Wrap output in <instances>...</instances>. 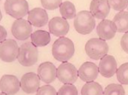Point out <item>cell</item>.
I'll return each instance as SVG.
<instances>
[{
  "label": "cell",
  "instance_id": "cell-31",
  "mask_svg": "<svg viewBox=\"0 0 128 95\" xmlns=\"http://www.w3.org/2000/svg\"><path fill=\"white\" fill-rule=\"evenodd\" d=\"M127 8H128V7H127Z\"/></svg>",
  "mask_w": 128,
  "mask_h": 95
},
{
  "label": "cell",
  "instance_id": "cell-23",
  "mask_svg": "<svg viewBox=\"0 0 128 95\" xmlns=\"http://www.w3.org/2000/svg\"><path fill=\"white\" fill-rule=\"evenodd\" d=\"M104 95H125V89L120 84H110L105 88Z\"/></svg>",
  "mask_w": 128,
  "mask_h": 95
},
{
  "label": "cell",
  "instance_id": "cell-5",
  "mask_svg": "<svg viewBox=\"0 0 128 95\" xmlns=\"http://www.w3.org/2000/svg\"><path fill=\"white\" fill-rule=\"evenodd\" d=\"M6 14L16 20H20L29 14V4L26 0H7L4 3Z\"/></svg>",
  "mask_w": 128,
  "mask_h": 95
},
{
  "label": "cell",
  "instance_id": "cell-9",
  "mask_svg": "<svg viewBox=\"0 0 128 95\" xmlns=\"http://www.w3.org/2000/svg\"><path fill=\"white\" fill-rule=\"evenodd\" d=\"M21 88V83L16 76L4 75L0 81V90L1 92L8 95H14Z\"/></svg>",
  "mask_w": 128,
  "mask_h": 95
},
{
  "label": "cell",
  "instance_id": "cell-17",
  "mask_svg": "<svg viewBox=\"0 0 128 95\" xmlns=\"http://www.w3.org/2000/svg\"><path fill=\"white\" fill-rule=\"evenodd\" d=\"M27 20L33 26L42 27L48 23V16L45 10L41 8H35L29 11Z\"/></svg>",
  "mask_w": 128,
  "mask_h": 95
},
{
  "label": "cell",
  "instance_id": "cell-28",
  "mask_svg": "<svg viewBox=\"0 0 128 95\" xmlns=\"http://www.w3.org/2000/svg\"><path fill=\"white\" fill-rule=\"evenodd\" d=\"M120 45L122 49L126 53L128 54V32L125 33L120 40Z\"/></svg>",
  "mask_w": 128,
  "mask_h": 95
},
{
  "label": "cell",
  "instance_id": "cell-12",
  "mask_svg": "<svg viewBox=\"0 0 128 95\" xmlns=\"http://www.w3.org/2000/svg\"><path fill=\"white\" fill-rule=\"evenodd\" d=\"M38 75L43 82L51 83L54 82L57 77V69L51 62H44L38 66Z\"/></svg>",
  "mask_w": 128,
  "mask_h": 95
},
{
  "label": "cell",
  "instance_id": "cell-4",
  "mask_svg": "<svg viewBox=\"0 0 128 95\" xmlns=\"http://www.w3.org/2000/svg\"><path fill=\"white\" fill-rule=\"evenodd\" d=\"M85 51L91 59L98 60L107 55L109 46L104 40L100 38H92L86 42Z\"/></svg>",
  "mask_w": 128,
  "mask_h": 95
},
{
  "label": "cell",
  "instance_id": "cell-7",
  "mask_svg": "<svg viewBox=\"0 0 128 95\" xmlns=\"http://www.w3.org/2000/svg\"><path fill=\"white\" fill-rule=\"evenodd\" d=\"M57 77L64 84H74L77 80L78 70L74 64L64 62L57 68Z\"/></svg>",
  "mask_w": 128,
  "mask_h": 95
},
{
  "label": "cell",
  "instance_id": "cell-27",
  "mask_svg": "<svg viewBox=\"0 0 128 95\" xmlns=\"http://www.w3.org/2000/svg\"><path fill=\"white\" fill-rule=\"evenodd\" d=\"M36 95H58V92L54 87L50 85H45L39 88Z\"/></svg>",
  "mask_w": 128,
  "mask_h": 95
},
{
  "label": "cell",
  "instance_id": "cell-1",
  "mask_svg": "<svg viewBox=\"0 0 128 95\" xmlns=\"http://www.w3.org/2000/svg\"><path fill=\"white\" fill-rule=\"evenodd\" d=\"M75 54V46L70 38H58L54 42L52 47V54L58 61L63 63L67 62Z\"/></svg>",
  "mask_w": 128,
  "mask_h": 95
},
{
  "label": "cell",
  "instance_id": "cell-25",
  "mask_svg": "<svg viewBox=\"0 0 128 95\" xmlns=\"http://www.w3.org/2000/svg\"><path fill=\"white\" fill-rule=\"evenodd\" d=\"M110 6L117 11H124L126 8L128 7L127 0H110Z\"/></svg>",
  "mask_w": 128,
  "mask_h": 95
},
{
  "label": "cell",
  "instance_id": "cell-13",
  "mask_svg": "<svg viewBox=\"0 0 128 95\" xmlns=\"http://www.w3.org/2000/svg\"><path fill=\"white\" fill-rule=\"evenodd\" d=\"M48 28L53 35L62 38L69 32L70 25L66 19L61 17H54L49 20Z\"/></svg>",
  "mask_w": 128,
  "mask_h": 95
},
{
  "label": "cell",
  "instance_id": "cell-24",
  "mask_svg": "<svg viewBox=\"0 0 128 95\" xmlns=\"http://www.w3.org/2000/svg\"><path fill=\"white\" fill-rule=\"evenodd\" d=\"M58 95H78V92L73 84H64L58 91Z\"/></svg>",
  "mask_w": 128,
  "mask_h": 95
},
{
  "label": "cell",
  "instance_id": "cell-26",
  "mask_svg": "<svg viewBox=\"0 0 128 95\" xmlns=\"http://www.w3.org/2000/svg\"><path fill=\"white\" fill-rule=\"evenodd\" d=\"M63 2L61 0H42L41 4L45 10H54L57 8L60 7Z\"/></svg>",
  "mask_w": 128,
  "mask_h": 95
},
{
  "label": "cell",
  "instance_id": "cell-2",
  "mask_svg": "<svg viewBox=\"0 0 128 95\" xmlns=\"http://www.w3.org/2000/svg\"><path fill=\"white\" fill-rule=\"evenodd\" d=\"M96 22L94 17L90 11L82 10L76 14V16L74 19V27L78 33L82 35H88L91 33L94 29Z\"/></svg>",
  "mask_w": 128,
  "mask_h": 95
},
{
  "label": "cell",
  "instance_id": "cell-16",
  "mask_svg": "<svg viewBox=\"0 0 128 95\" xmlns=\"http://www.w3.org/2000/svg\"><path fill=\"white\" fill-rule=\"evenodd\" d=\"M98 72V67L94 63L85 62L78 70V76L83 82H90L97 78Z\"/></svg>",
  "mask_w": 128,
  "mask_h": 95
},
{
  "label": "cell",
  "instance_id": "cell-22",
  "mask_svg": "<svg viewBox=\"0 0 128 95\" xmlns=\"http://www.w3.org/2000/svg\"><path fill=\"white\" fill-rule=\"evenodd\" d=\"M117 80L121 83L128 85V62L122 64L117 69L116 71Z\"/></svg>",
  "mask_w": 128,
  "mask_h": 95
},
{
  "label": "cell",
  "instance_id": "cell-18",
  "mask_svg": "<svg viewBox=\"0 0 128 95\" xmlns=\"http://www.w3.org/2000/svg\"><path fill=\"white\" fill-rule=\"evenodd\" d=\"M32 42L35 46L38 47H44L47 46L50 42V35L46 31L39 30V31L34 32L31 36Z\"/></svg>",
  "mask_w": 128,
  "mask_h": 95
},
{
  "label": "cell",
  "instance_id": "cell-11",
  "mask_svg": "<svg viewBox=\"0 0 128 95\" xmlns=\"http://www.w3.org/2000/svg\"><path fill=\"white\" fill-rule=\"evenodd\" d=\"M117 62L114 56L107 54L106 56L101 59V61L98 64V71L104 77H110L113 76L116 74L117 71Z\"/></svg>",
  "mask_w": 128,
  "mask_h": 95
},
{
  "label": "cell",
  "instance_id": "cell-20",
  "mask_svg": "<svg viewBox=\"0 0 128 95\" xmlns=\"http://www.w3.org/2000/svg\"><path fill=\"white\" fill-rule=\"evenodd\" d=\"M60 12L62 17L66 20L74 19L76 16V10L75 5L70 1L63 2L60 7Z\"/></svg>",
  "mask_w": 128,
  "mask_h": 95
},
{
  "label": "cell",
  "instance_id": "cell-21",
  "mask_svg": "<svg viewBox=\"0 0 128 95\" xmlns=\"http://www.w3.org/2000/svg\"><path fill=\"white\" fill-rule=\"evenodd\" d=\"M82 95H104L103 88L95 82H86L82 88Z\"/></svg>",
  "mask_w": 128,
  "mask_h": 95
},
{
  "label": "cell",
  "instance_id": "cell-14",
  "mask_svg": "<svg viewBox=\"0 0 128 95\" xmlns=\"http://www.w3.org/2000/svg\"><path fill=\"white\" fill-rule=\"evenodd\" d=\"M110 11V6L107 0H93L90 4V13L94 18L104 20Z\"/></svg>",
  "mask_w": 128,
  "mask_h": 95
},
{
  "label": "cell",
  "instance_id": "cell-8",
  "mask_svg": "<svg viewBox=\"0 0 128 95\" xmlns=\"http://www.w3.org/2000/svg\"><path fill=\"white\" fill-rule=\"evenodd\" d=\"M11 32L16 39L25 41L28 39L32 34V25L26 20H16L12 25Z\"/></svg>",
  "mask_w": 128,
  "mask_h": 95
},
{
  "label": "cell",
  "instance_id": "cell-10",
  "mask_svg": "<svg viewBox=\"0 0 128 95\" xmlns=\"http://www.w3.org/2000/svg\"><path fill=\"white\" fill-rule=\"evenodd\" d=\"M21 89L28 94L38 92L40 86V78L38 75L33 72H28L23 75L20 80Z\"/></svg>",
  "mask_w": 128,
  "mask_h": 95
},
{
  "label": "cell",
  "instance_id": "cell-30",
  "mask_svg": "<svg viewBox=\"0 0 128 95\" xmlns=\"http://www.w3.org/2000/svg\"><path fill=\"white\" fill-rule=\"evenodd\" d=\"M0 95H8V94H4V92H1V94H0Z\"/></svg>",
  "mask_w": 128,
  "mask_h": 95
},
{
  "label": "cell",
  "instance_id": "cell-19",
  "mask_svg": "<svg viewBox=\"0 0 128 95\" xmlns=\"http://www.w3.org/2000/svg\"><path fill=\"white\" fill-rule=\"evenodd\" d=\"M113 22L116 26L118 32H128V11H120L114 16Z\"/></svg>",
  "mask_w": 128,
  "mask_h": 95
},
{
  "label": "cell",
  "instance_id": "cell-29",
  "mask_svg": "<svg viewBox=\"0 0 128 95\" xmlns=\"http://www.w3.org/2000/svg\"><path fill=\"white\" fill-rule=\"evenodd\" d=\"M0 33H1L0 40H1V42H4V40H6V36H7V32H6L5 28H4L3 26H1V27H0Z\"/></svg>",
  "mask_w": 128,
  "mask_h": 95
},
{
  "label": "cell",
  "instance_id": "cell-3",
  "mask_svg": "<svg viewBox=\"0 0 128 95\" xmlns=\"http://www.w3.org/2000/svg\"><path fill=\"white\" fill-rule=\"evenodd\" d=\"M19 63L23 66H34L38 60V48L32 42H25L20 47V51L18 54Z\"/></svg>",
  "mask_w": 128,
  "mask_h": 95
},
{
  "label": "cell",
  "instance_id": "cell-15",
  "mask_svg": "<svg viewBox=\"0 0 128 95\" xmlns=\"http://www.w3.org/2000/svg\"><path fill=\"white\" fill-rule=\"evenodd\" d=\"M117 32L116 26L113 20H101L97 26V34L99 38L103 40H110L116 36Z\"/></svg>",
  "mask_w": 128,
  "mask_h": 95
},
{
  "label": "cell",
  "instance_id": "cell-6",
  "mask_svg": "<svg viewBox=\"0 0 128 95\" xmlns=\"http://www.w3.org/2000/svg\"><path fill=\"white\" fill-rule=\"evenodd\" d=\"M20 48L14 40L6 39L0 44V58L6 63H11L18 58Z\"/></svg>",
  "mask_w": 128,
  "mask_h": 95
}]
</instances>
